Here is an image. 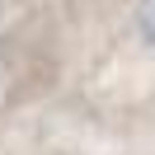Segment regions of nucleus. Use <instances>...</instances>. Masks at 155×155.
<instances>
[{
  "instance_id": "obj_1",
  "label": "nucleus",
  "mask_w": 155,
  "mask_h": 155,
  "mask_svg": "<svg viewBox=\"0 0 155 155\" xmlns=\"http://www.w3.org/2000/svg\"><path fill=\"white\" fill-rule=\"evenodd\" d=\"M136 19H141V33H146V42L155 47V0H141V5H136Z\"/></svg>"
}]
</instances>
